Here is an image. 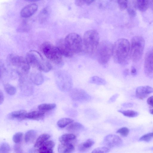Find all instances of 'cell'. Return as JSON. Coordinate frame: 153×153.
Here are the masks:
<instances>
[{
	"mask_svg": "<svg viewBox=\"0 0 153 153\" xmlns=\"http://www.w3.org/2000/svg\"><path fill=\"white\" fill-rule=\"evenodd\" d=\"M147 102L148 105L153 107V96H151L148 98Z\"/></svg>",
	"mask_w": 153,
	"mask_h": 153,
	"instance_id": "obj_41",
	"label": "cell"
},
{
	"mask_svg": "<svg viewBox=\"0 0 153 153\" xmlns=\"http://www.w3.org/2000/svg\"><path fill=\"white\" fill-rule=\"evenodd\" d=\"M27 112L23 109L18 110L11 112L9 116L11 118L22 119L26 118Z\"/></svg>",
	"mask_w": 153,
	"mask_h": 153,
	"instance_id": "obj_21",
	"label": "cell"
},
{
	"mask_svg": "<svg viewBox=\"0 0 153 153\" xmlns=\"http://www.w3.org/2000/svg\"><path fill=\"white\" fill-rule=\"evenodd\" d=\"M70 95L73 100L79 102H88L91 98L90 95L85 91L78 88H74L72 90Z\"/></svg>",
	"mask_w": 153,
	"mask_h": 153,
	"instance_id": "obj_11",
	"label": "cell"
},
{
	"mask_svg": "<svg viewBox=\"0 0 153 153\" xmlns=\"http://www.w3.org/2000/svg\"><path fill=\"white\" fill-rule=\"evenodd\" d=\"M55 146L52 140H48L40 146L38 150V153H53V149Z\"/></svg>",
	"mask_w": 153,
	"mask_h": 153,
	"instance_id": "obj_16",
	"label": "cell"
},
{
	"mask_svg": "<svg viewBox=\"0 0 153 153\" xmlns=\"http://www.w3.org/2000/svg\"><path fill=\"white\" fill-rule=\"evenodd\" d=\"M50 135L48 134H43L40 135L37 139L34 147L39 148L50 138Z\"/></svg>",
	"mask_w": 153,
	"mask_h": 153,
	"instance_id": "obj_23",
	"label": "cell"
},
{
	"mask_svg": "<svg viewBox=\"0 0 153 153\" xmlns=\"http://www.w3.org/2000/svg\"><path fill=\"white\" fill-rule=\"evenodd\" d=\"M75 4L78 6H81L86 4V0H76L75 2Z\"/></svg>",
	"mask_w": 153,
	"mask_h": 153,
	"instance_id": "obj_39",
	"label": "cell"
},
{
	"mask_svg": "<svg viewBox=\"0 0 153 153\" xmlns=\"http://www.w3.org/2000/svg\"><path fill=\"white\" fill-rule=\"evenodd\" d=\"M153 93V88L149 86H141L138 87L136 91L137 97L140 99L146 97L150 94Z\"/></svg>",
	"mask_w": 153,
	"mask_h": 153,
	"instance_id": "obj_13",
	"label": "cell"
},
{
	"mask_svg": "<svg viewBox=\"0 0 153 153\" xmlns=\"http://www.w3.org/2000/svg\"><path fill=\"white\" fill-rule=\"evenodd\" d=\"M56 106L55 103H43L39 105L38 108L39 110L45 112L53 109Z\"/></svg>",
	"mask_w": 153,
	"mask_h": 153,
	"instance_id": "obj_26",
	"label": "cell"
},
{
	"mask_svg": "<svg viewBox=\"0 0 153 153\" xmlns=\"http://www.w3.org/2000/svg\"><path fill=\"white\" fill-rule=\"evenodd\" d=\"M118 111L122 113L124 116L130 117H137L139 114L137 111L132 110H119Z\"/></svg>",
	"mask_w": 153,
	"mask_h": 153,
	"instance_id": "obj_29",
	"label": "cell"
},
{
	"mask_svg": "<svg viewBox=\"0 0 153 153\" xmlns=\"http://www.w3.org/2000/svg\"><path fill=\"white\" fill-rule=\"evenodd\" d=\"M42 48L43 54L48 59L57 64L62 62V55L56 46L46 42L43 44Z\"/></svg>",
	"mask_w": 153,
	"mask_h": 153,
	"instance_id": "obj_6",
	"label": "cell"
},
{
	"mask_svg": "<svg viewBox=\"0 0 153 153\" xmlns=\"http://www.w3.org/2000/svg\"><path fill=\"white\" fill-rule=\"evenodd\" d=\"M110 151V149L108 147L104 146L94 149L91 153H108Z\"/></svg>",
	"mask_w": 153,
	"mask_h": 153,
	"instance_id": "obj_33",
	"label": "cell"
},
{
	"mask_svg": "<svg viewBox=\"0 0 153 153\" xmlns=\"http://www.w3.org/2000/svg\"><path fill=\"white\" fill-rule=\"evenodd\" d=\"M56 46L62 56L67 57H71L74 54L66 45L64 39H61L57 43Z\"/></svg>",
	"mask_w": 153,
	"mask_h": 153,
	"instance_id": "obj_15",
	"label": "cell"
},
{
	"mask_svg": "<svg viewBox=\"0 0 153 153\" xmlns=\"http://www.w3.org/2000/svg\"><path fill=\"white\" fill-rule=\"evenodd\" d=\"M149 7L153 11V0L149 1Z\"/></svg>",
	"mask_w": 153,
	"mask_h": 153,
	"instance_id": "obj_44",
	"label": "cell"
},
{
	"mask_svg": "<svg viewBox=\"0 0 153 153\" xmlns=\"http://www.w3.org/2000/svg\"><path fill=\"white\" fill-rule=\"evenodd\" d=\"M118 96V94H115L113 95L108 100V102L111 103L115 101Z\"/></svg>",
	"mask_w": 153,
	"mask_h": 153,
	"instance_id": "obj_40",
	"label": "cell"
},
{
	"mask_svg": "<svg viewBox=\"0 0 153 153\" xmlns=\"http://www.w3.org/2000/svg\"><path fill=\"white\" fill-rule=\"evenodd\" d=\"M113 45L109 42L103 41L100 43L96 50L98 62L102 65L107 64L112 56Z\"/></svg>",
	"mask_w": 153,
	"mask_h": 153,
	"instance_id": "obj_4",
	"label": "cell"
},
{
	"mask_svg": "<svg viewBox=\"0 0 153 153\" xmlns=\"http://www.w3.org/2000/svg\"><path fill=\"white\" fill-rule=\"evenodd\" d=\"M4 100V97L2 91L0 90V104H1L3 102Z\"/></svg>",
	"mask_w": 153,
	"mask_h": 153,
	"instance_id": "obj_42",
	"label": "cell"
},
{
	"mask_svg": "<svg viewBox=\"0 0 153 153\" xmlns=\"http://www.w3.org/2000/svg\"><path fill=\"white\" fill-rule=\"evenodd\" d=\"M103 143L107 147L112 148L121 145L123 141L121 138L118 135L110 134L105 137Z\"/></svg>",
	"mask_w": 153,
	"mask_h": 153,
	"instance_id": "obj_12",
	"label": "cell"
},
{
	"mask_svg": "<svg viewBox=\"0 0 153 153\" xmlns=\"http://www.w3.org/2000/svg\"><path fill=\"white\" fill-rule=\"evenodd\" d=\"M117 1L120 10H123L127 7L128 5V1L119 0H118Z\"/></svg>",
	"mask_w": 153,
	"mask_h": 153,
	"instance_id": "obj_37",
	"label": "cell"
},
{
	"mask_svg": "<svg viewBox=\"0 0 153 153\" xmlns=\"http://www.w3.org/2000/svg\"><path fill=\"white\" fill-rule=\"evenodd\" d=\"M56 79L57 85L61 90L64 91L71 90L73 83L69 74L61 73L56 74Z\"/></svg>",
	"mask_w": 153,
	"mask_h": 153,
	"instance_id": "obj_9",
	"label": "cell"
},
{
	"mask_svg": "<svg viewBox=\"0 0 153 153\" xmlns=\"http://www.w3.org/2000/svg\"><path fill=\"white\" fill-rule=\"evenodd\" d=\"M150 113L153 115V109H150L149 111Z\"/></svg>",
	"mask_w": 153,
	"mask_h": 153,
	"instance_id": "obj_48",
	"label": "cell"
},
{
	"mask_svg": "<svg viewBox=\"0 0 153 153\" xmlns=\"http://www.w3.org/2000/svg\"><path fill=\"white\" fill-rule=\"evenodd\" d=\"M76 138V136L73 134H65L62 135L59 138L61 143H70Z\"/></svg>",
	"mask_w": 153,
	"mask_h": 153,
	"instance_id": "obj_25",
	"label": "cell"
},
{
	"mask_svg": "<svg viewBox=\"0 0 153 153\" xmlns=\"http://www.w3.org/2000/svg\"><path fill=\"white\" fill-rule=\"evenodd\" d=\"M153 138V132L149 133L142 136L139 139L140 141L149 142Z\"/></svg>",
	"mask_w": 153,
	"mask_h": 153,
	"instance_id": "obj_35",
	"label": "cell"
},
{
	"mask_svg": "<svg viewBox=\"0 0 153 153\" xmlns=\"http://www.w3.org/2000/svg\"><path fill=\"white\" fill-rule=\"evenodd\" d=\"M128 14L131 16H134L136 15V12L133 9L129 7L127 9Z\"/></svg>",
	"mask_w": 153,
	"mask_h": 153,
	"instance_id": "obj_38",
	"label": "cell"
},
{
	"mask_svg": "<svg viewBox=\"0 0 153 153\" xmlns=\"http://www.w3.org/2000/svg\"><path fill=\"white\" fill-rule=\"evenodd\" d=\"M84 126L80 123L78 122H73L67 127V130L69 132H74L83 129Z\"/></svg>",
	"mask_w": 153,
	"mask_h": 153,
	"instance_id": "obj_22",
	"label": "cell"
},
{
	"mask_svg": "<svg viewBox=\"0 0 153 153\" xmlns=\"http://www.w3.org/2000/svg\"><path fill=\"white\" fill-rule=\"evenodd\" d=\"M7 61L10 65L16 68L19 73L26 74L30 70V66L25 58L11 54L8 56Z\"/></svg>",
	"mask_w": 153,
	"mask_h": 153,
	"instance_id": "obj_7",
	"label": "cell"
},
{
	"mask_svg": "<svg viewBox=\"0 0 153 153\" xmlns=\"http://www.w3.org/2000/svg\"><path fill=\"white\" fill-rule=\"evenodd\" d=\"M25 58L30 66L36 68L40 71L47 72L51 69V64L36 51H30Z\"/></svg>",
	"mask_w": 153,
	"mask_h": 153,
	"instance_id": "obj_2",
	"label": "cell"
},
{
	"mask_svg": "<svg viewBox=\"0 0 153 153\" xmlns=\"http://www.w3.org/2000/svg\"><path fill=\"white\" fill-rule=\"evenodd\" d=\"M45 112L40 111H33L27 113L26 118L39 120L43 119L44 117Z\"/></svg>",
	"mask_w": 153,
	"mask_h": 153,
	"instance_id": "obj_18",
	"label": "cell"
},
{
	"mask_svg": "<svg viewBox=\"0 0 153 153\" xmlns=\"http://www.w3.org/2000/svg\"><path fill=\"white\" fill-rule=\"evenodd\" d=\"M10 150L9 145L7 143L3 142L0 146V153H9Z\"/></svg>",
	"mask_w": 153,
	"mask_h": 153,
	"instance_id": "obj_32",
	"label": "cell"
},
{
	"mask_svg": "<svg viewBox=\"0 0 153 153\" xmlns=\"http://www.w3.org/2000/svg\"><path fill=\"white\" fill-rule=\"evenodd\" d=\"M89 82L91 83L98 85H104L106 82L104 79L97 76L91 77L90 79Z\"/></svg>",
	"mask_w": 153,
	"mask_h": 153,
	"instance_id": "obj_28",
	"label": "cell"
},
{
	"mask_svg": "<svg viewBox=\"0 0 153 153\" xmlns=\"http://www.w3.org/2000/svg\"><path fill=\"white\" fill-rule=\"evenodd\" d=\"M123 105L125 107H130L132 106V104L130 103H125Z\"/></svg>",
	"mask_w": 153,
	"mask_h": 153,
	"instance_id": "obj_46",
	"label": "cell"
},
{
	"mask_svg": "<svg viewBox=\"0 0 153 153\" xmlns=\"http://www.w3.org/2000/svg\"><path fill=\"white\" fill-rule=\"evenodd\" d=\"M150 150H153V146L150 148Z\"/></svg>",
	"mask_w": 153,
	"mask_h": 153,
	"instance_id": "obj_49",
	"label": "cell"
},
{
	"mask_svg": "<svg viewBox=\"0 0 153 153\" xmlns=\"http://www.w3.org/2000/svg\"><path fill=\"white\" fill-rule=\"evenodd\" d=\"M23 133L21 132H18L15 133L13 136V140L15 143H20L22 140Z\"/></svg>",
	"mask_w": 153,
	"mask_h": 153,
	"instance_id": "obj_34",
	"label": "cell"
},
{
	"mask_svg": "<svg viewBox=\"0 0 153 153\" xmlns=\"http://www.w3.org/2000/svg\"><path fill=\"white\" fill-rule=\"evenodd\" d=\"M129 129L126 127H122L117 130V133L123 137H126L129 132Z\"/></svg>",
	"mask_w": 153,
	"mask_h": 153,
	"instance_id": "obj_36",
	"label": "cell"
},
{
	"mask_svg": "<svg viewBox=\"0 0 153 153\" xmlns=\"http://www.w3.org/2000/svg\"><path fill=\"white\" fill-rule=\"evenodd\" d=\"M128 74V71L127 70H126L124 73V75L125 76H126Z\"/></svg>",
	"mask_w": 153,
	"mask_h": 153,
	"instance_id": "obj_47",
	"label": "cell"
},
{
	"mask_svg": "<svg viewBox=\"0 0 153 153\" xmlns=\"http://www.w3.org/2000/svg\"><path fill=\"white\" fill-rule=\"evenodd\" d=\"M4 88L5 91L10 95H14L16 92V88L9 83L5 84L4 85Z\"/></svg>",
	"mask_w": 153,
	"mask_h": 153,
	"instance_id": "obj_31",
	"label": "cell"
},
{
	"mask_svg": "<svg viewBox=\"0 0 153 153\" xmlns=\"http://www.w3.org/2000/svg\"><path fill=\"white\" fill-rule=\"evenodd\" d=\"M37 9L38 6L36 4L27 5L21 10L20 12L21 15L24 18L30 17L35 13Z\"/></svg>",
	"mask_w": 153,
	"mask_h": 153,
	"instance_id": "obj_14",
	"label": "cell"
},
{
	"mask_svg": "<svg viewBox=\"0 0 153 153\" xmlns=\"http://www.w3.org/2000/svg\"><path fill=\"white\" fill-rule=\"evenodd\" d=\"M144 71L146 75L148 77H153V48L149 50L146 55Z\"/></svg>",
	"mask_w": 153,
	"mask_h": 153,
	"instance_id": "obj_10",
	"label": "cell"
},
{
	"mask_svg": "<svg viewBox=\"0 0 153 153\" xmlns=\"http://www.w3.org/2000/svg\"><path fill=\"white\" fill-rule=\"evenodd\" d=\"M134 6L141 11H145L149 7V1L137 0L134 3Z\"/></svg>",
	"mask_w": 153,
	"mask_h": 153,
	"instance_id": "obj_20",
	"label": "cell"
},
{
	"mask_svg": "<svg viewBox=\"0 0 153 153\" xmlns=\"http://www.w3.org/2000/svg\"><path fill=\"white\" fill-rule=\"evenodd\" d=\"M94 144V141L91 139H88L79 146V149L80 151H83L88 149Z\"/></svg>",
	"mask_w": 153,
	"mask_h": 153,
	"instance_id": "obj_30",
	"label": "cell"
},
{
	"mask_svg": "<svg viewBox=\"0 0 153 153\" xmlns=\"http://www.w3.org/2000/svg\"><path fill=\"white\" fill-rule=\"evenodd\" d=\"M74 120L68 118H64L59 120L57 122V125L60 128H63L73 122Z\"/></svg>",
	"mask_w": 153,
	"mask_h": 153,
	"instance_id": "obj_27",
	"label": "cell"
},
{
	"mask_svg": "<svg viewBox=\"0 0 153 153\" xmlns=\"http://www.w3.org/2000/svg\"><path fill=\"white\" fill-rule=\"evenodd\" d=\"M128 40L122 38L117 40L113 45L112 56L117 63L125 65L128 63L130 46Z\"/></svg>",
	"mask_w": 153,
	"mask_h": 153,
	"instance_id": "obj_1",
	"label": "cell"
},
{
	"mask_svg": "<svg viewBox=\"0 0 153 153\" xmlns=\"http://www.w3.org/2000/svg\"><path fill=\"white\" fill-rule=\"evenodd\" d=\"M99 36L97 32L94 30H90L84 34L83 44L85 51L89 54L93 53L99 44Z\"/></svg>",
	"mask_w": 153,
	"mask_h": 153,
	"instance_id": "obj_3",
	"label": "cell"
},
{
	"mask_svg": "<svg viewBox=\"0 0 153 153\" xmlns=\"http://www.w3.org/2000/svg\"><path fill=\"white\" fill-rule=\"evenodd\" d=\"M94 1L93 0H86V4L87 5H89L92 3Z\"/></svg>",
	"mask_w": 153,
	"mask_h": 153,
	"instance_id": "obj_45",
	"label": "cell"
},
{
	"mask_svg": "<svg viewBox=\"0 0 153 153\" xmlns=\"http://www.w3.org/2000/svg\"><path fill=\"white\" fill-rule=\"evenodd\" d=\"M131 74L133 76L136 75L137 70L134 67H132L131 70Z\"/></svg>",
	"mask_w": 153,
	"mask_h": 153,
	"instance_id": "obj_43",
	"label": "cell"
},
{
	"mask_svg": "<svg viewBox=\"0 0 153 153\" xmlns=\"http://www.w3.org/2000/svg\"><path fill=\"white\" fill-rule=\"evenodd\" d=\"M145 44V40L141 36H136L132 39L130 45V56L133 61L137 62L141 59Z\"/></svg>",
	"mask_w": 153,
	"mask_h": 153,
	"instance_id": "obj_5",
	"label": "cell"
},
{
	"mask_svg": "<svg viewBox=\"0 0 153 153\" xmlns=\"http://www.w3.org/2000/svg\"><path fill=\"white\" fill-rule=\"evenodd\" d=\"M30 78L31 81L36 85H41L44 80L43 75L39 73H32L30 76Z\"/></svg>",
	"mask_w": 153,
	"mask_h": 153,
	"instance_id": "obj_19",
	"label": "cell"
},
{
	"mask_svg": "<svg viewBox=\"0 0 153 153\" xmlns=\"http://www.w3.org/2000/svg\"><path fill=\"white\" fill-rule=\"evenodd\" d=\"M74 149V146L70 143H61L58 148L59 153H71Z\"/></svg>",
	"mask_w": 153,
	"mask_h": 153,
	"instance_id": "obj_17",
	"label": "cell"
},
{
	"mask_svg": "<svg viewBox=\"0 0 153 153\" xmlns=\"http://www.w3.org/2000/svg\"><path fill=\"white\" fill-rule=\"evenodd\" d=\"M36 135V133L35 130H30L28 131L25 135V142L27 143H31L35 139Z\"/></svg>",
	"mask_w": 153,
	"mask_h": 153,
	"instance_id": "obj_24",
	"label": "cell"
},
{
	"mask_svg": "<svg viewBox=\"0 0 153 153\" xmlns=\"http://www.w3.org/2000/svg\"><path fill=\"white\" fill-rule=\"evenodd\" d=\"M66 45L74 54L81 51L83 47V42L81 36L76 33L68 34L64 39Z\"/></svg>",
	"mask_w": 153,
	"mask_h": 153,
	"instance_id": "obj_8",
	"label": "cell"
}]
</instances>
